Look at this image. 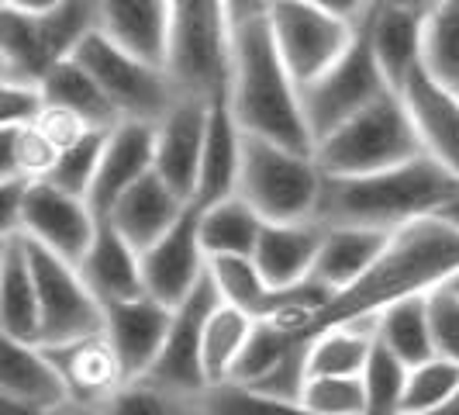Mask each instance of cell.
Listing matches in <instances>:
<instances>
[{"label":"cell","mask_w":459,"mask_h":415,"mask_svg":"<svg viewBox=\"0 0 459 415\" xmlns=\"http://www.w3.org/2000/svg\"><path fill=\"white\" fill-rule=\"evenodd\" d=\"M459 270V235L442 218H421L397 229L384 256L352 287L339 291L315 322V336L332 325L373 322L404 298L436 291Z\"/></svg>","instance_id":"cell-1"},{"label":"cell","mask_w":459,"mask_h":415,"mask_svg":"<svg viewBox=\"0 0 459 415\" xmlns=\"http://www.w3.org/2000/svg\"><path fill=\"white\" fill-rule=\"evenodd\" d=\"M229 108L246 136L266 138L294 153H315L300 84L283 66L266 18L242 24L235 31Z\"/></svg>","instance_id":"cell-2"},{"label":"cell","mask_w":459,"mask_h":415,"mask_svg":"<svg viewBox=\"0 0 459 415\" xmlns=\"http://www.w3.org/2000/svg\"><path fill=\"white\" fill-rule=\"evenodd\" d=\"M459 177L432 156H418L369 177H325L315 222L397 232L421 218H436L453 198Z\"/></svg>","instance_id":"cell-3"},{"label":"cell","mask_w":459,"mask_h":415,"mask_svg":"<svg viewBox=\"0 0 459 415\" xmlns=\"http://www.w3.org/2000/svg\"><path fill=\"white\" fill-rule=\"evenodd\" d=\"M231 28L225 0H169L166 73L180 97L218 101L231 87Z\"/></svg>","instance_id":"cell-4"},{"label":"cell","mask_w":459,"mask_h":415,"mask_svg":"<svg viewBox=\"0 0 459 415\" xmlns=\"http://www.w3.org/2000/svg\"><path fill=\"white\" fill-rule=\"evenodd\" d=\"M97 35V0H63L46 14L4 7L0 14V69L4 80L42 87L56 66L76 59L80 46Z\"/></svg>","instance_id":"cell-5"},{"label":"cell","mask_w":459,"mask_h":415,"mask_svg":"<svg viewBox=\"0 0 459 415\" xmlns=\"http://www.w3.org/2000/svg\"><path fill=\"white\" fill-rule=\"evenodd\" d=\"M418 156H425V149L397 91L377 97L315 146V160L325 177H369Z\"/></svg>","instance_id":"cell-6"},{"label":"cell","mask_w":459,"mask_h":415,"mask_svg":"<svg viewBox=\"0 0 459 415\" xmlns=\"http://www.w3.org/2000/svg\"><path fill=\"white\" fill-rule=\"evenodd\" d=\"M322 190L325 173L315 153H294L266 138L246 136L238 198L255 208L263 222H315Z\"/></svg>","instance_id":"cell-7"},{"label":"cell","mask_w":459,"mask_h":415,"mask_svg":"<svg viewBox=\"0 0 459 415\" xmlns=\"http://www.w3.org/2000/svg\"><path fill=\"white\" fill-rule=\"evenodd\" d=\"M76 63L91 73L100 84V91L111 97L115 111L121 121H142V125H160L180 101L177 84L169 80L166 66H152L145 59L132 56L128 49L115 46L100 31L91 35L80 52Z\"/></svg>","instance_id":"cell-8"},{"label":"cell","mask_w":459,"mask_h":415,"mask_svg":"<svg viewBox=\"0 0 459 415\" xmlns=\"http://www.w3.org/2000/svg\"><path fill=\"white\" fill-rule=\"evenodd\" d=\"M24 253L39 287V308H42V349H63L80 340H91L104 332V305L93 298L87 280L76 263L46 250L35 239H24Z\"/></svg>","instance_id":"cell-9"},{"label":"cell","mask_w":459,"mask_h":415,"mask_svg":"<svg viewBox=\"0 0 459 415\" xmlns=\"http://www.w3.org/2000/svg\"><path fill=\"white\" fill-rule=\"evenodd\" d=\"M387 91H391V84L377 66L367 24L359 18V31H356L349 52L325 76H318L315 84L300 87L304 118H307V128L315 136V146L325 136H332L339 125H345L349 118H356L363 108H369L377 97H384Z\"/></svg>","instance_id":"cell-10"},{"label":"cell","mask_w":459,"mask_h":415,"mask_svg":"<svg viewBox=\"0 0 459 415\" xmlns=\"http://www.w3.org/2000/svg\"><path fill=\"white\" fill-rule=\"evenodd\" d=\"M266 22L283 66L290 69V76L300 87L315 84L335 66L359 31V22H345L300 0H273Z\"/></svg>","instance_id":"cell-11"},{"label":"cell","mask_w":459,"mask_h":415,"mask_svg":"<svg viewBox=\"0 0 459 415\" xmlns=\"http://www.w3.org/2000/svg\"><path fill=\"white\" fill-rule=\"evenodd\" d=\"M100 218L93 215L87 198L66 194L48 181H35L28 184L22 211V232L24 239L42 243L46 250L59 253L69 263H80L87 250H91L93 235H97Z\"/></svg>","instance_id":"cell-12"},{"label":"cell","mask_w":459,"mask_h":415,"mask_svg":"<svg viewBox=\"0 0 459 415\" xmlns=\"http://www.w3.org/2000/svg\"><path fill=\"white\" fill-rule=\"evenodd\" d=\"M207 277V253L201 246V211L186 208V215L162 235L152 250L142 253L145 295L169 308H180L197 284Z\"/></svg>","instance_id":"cell-13"},{"label":"cell","mask_w":459,"mask_h":415,"mask_svg":"<svg viewBox=\"0 0 459 415\" xmlns=\"http://www.w3.org/2000/svg\"><path fill=\"white\" fill-rule=\"evenodd\" d=\"M221 305L218 287L204 277L197 284V291L173 308V325L162 346L156 367L149 370V381L166 384V388H180V392H207V374H204V329L207 319L214 315V308Z\"/></svg>","instance_id":"cell-14"},{"label":"cell","mask_w":459,"mask_h":415,"mask_svg":"<svg viewBox=\"0 0 459 415\" xmlns=\"http://www.w3.org/2000/svg\"><path fill=\"white\" fill-rule=\"evenodd\" d=\"M211 104L197 97H180L177 108L156 125V177L177 190L186 205L197 198L201 156H204Z\"/></svg>","instance_id":"cell-15"},{"label":"cell","mask_w":459,"mask_h":415,"mask_svg":"<svg viewBox=\"0 0 459 415\" xmlns=\"http://www.w3.org/2000/svg\"><path fill=\"white\" fill-rule=\"evenodd\" d=\"M169 325H173V308L149 295L104 308V340L115 349L125 381L149 377L166 346Z\"/></svg>","instance_id":"cell-16"},{"label":"cell","mask_w":459,"mask_h":415,"mask_svg":"<svg viewBox=\"0 0 459 415\" xmlns=\"http://www.w3.org/2000/svg\"><path fill=\"white\" fill-rule=\"evenodd\" d=\"M397 93L408 108L425 156H432L438 166L459 177V93L442 87L425 66L414 69Z\"/></svg>","instance_id":"cell-17"},{"label":"cell","mask_w":459,"mask_h":415,"mask_svg":"<svg viewBox=\"0 0 459 415\" xmlns=\"http://www.w3.org/2000/svg\"><path fill=\"white\" fill-rule=\"evenodd\" d=\"M149 173H156V125L121 121L108 136V149L100 160V173L91 190V208L97 218H108L111 208Z\"/></svg>","instance_id":"cell-18"},{"label":"cell","mask_w":459,"mask_h":415,"mask_svg":"<svg viewBox=\"0 0 459 415\" xmlns=\"http://www.w3.org/2000/svg\"><path fill=\"white\" fill-rule=\"evenodd\" d=\"M97 31L138 59L166 66L169 0H97Z\"/></svg>","instance_id":"cell-19"},{"label":"cell","mask_w":459,"mask_h":415,"mask_svg":"<svg viewBox=\"0 0 459 415\" xmlns=\"http://www.w3.org/2000/svg\"><path fill=\"white\" fill-rule=\"evenodd\" d=\"M363 24H367L377 66L387 76L391 91H401L408 84V76L425 59V24H429V18L373 0V7L363 14Z\"/></svg>","instance_id":"cell-20"},{"label":"cell","mask_w":459,"mask_h":415,"mask_svg":"<svg viewBox=\"0 0 459 415\" xmlns=\"http://www.w3.org/2000/svg\"><path fill=\"white\" fill-rule=\"evenodd\" d=\"M76 267H80V274L87 280V287L93 291V298L100 301L104 308L145 295L142 253L108 218H100L91 250H87V256Z\"/></svg>","instance_id":"cell-21"},{"label":"cell","mask_w":459,"mask_h":415,"mask_svg":"<svg viewBox=\"0 0 459 415\" xmlns=\"http://www.w3.org/2000/svg\"><path fill=\"white\" fill-rule=\"evenodd\" d=\"M242 153H246V132L231 115L229 97L211 101L204 136V156H201V181H197V208H211L238 194L242 177Z\"/></svg>","instance_id":"cell-22"},{"label":"cell","mask_w":459,"mask_h":415,"mask_svg":"<svg viewBox=\"0 0 459 415\" xmlns=\"http://www.w3.org/2000/svg\"><path fill=\"white\" fill-rule=\"evenodd\" d=\"M0 329L11 343L39 346L42 308L22 235H0Z\"/></svg>","instance_id":"cell-23"},{"label":"cell","mask_w":459,"mask_h":415,"mask_svg":"<svg viewBox=\"0 0 459 415\" xmlns=\"http://www.w3.org/2000/svg\"><path fill=\"white\" fill-rule=\"evenodd\" d=\"M0 394L42 412H56L73 402L69 384L56 357L42 346L11 343L4 340V364H0Z\"/></svg>","instance_id":"cell-24"},{"label":"cell","mask_w":459,"mask_h":415,"mask_svg":"<svg viewBox=\"0 0 459 415\" xmlns=\"http://www.w3.org/2000/svg\"><path fill=\"white\" fill-rule=\"evenodd\" d=\"M186 201L162 184L156 173H149L145 181H138L108 215V222L115 225L138 253L152 250L166 232L173 229L180 218L186 215Z\"/></svg>","instance_id":"cell-25"},{"label":"cell","mask_w":459,"mask_h":415,"mask_svg":"<svg viewBox=\"0 0 459 415\" xmlns=\"http://www.w3.org/2000/svg\"><path fill=\"white\" fill-rule=\"evenodd\" d=\"M322 239V222H283V225L266 222V229L255 243L253 260L266 277V284L273 291H283V287H294L315 274Z\"/></svg>","instance_id":"cell-26"},{"label":"cell","mask_w":459,"mask_h":415,"mask_svg":"<svg viewBox=\"0 0 459 415\" xmlns=\"http://www.w3.org/2000/svg\"><path fill=\"white\" fill-rule=\"evenodd\" d=\"M391 235L394 232L359 229V225H325L322 250H318V263L311 277H318L339 295L345 287H352L384 256Z\"/></svg>","instance_id":"cell-27"},{"label":"cell","mask_w":459,"mask_h":415,"mask_svg":"<svg viewBox=\"0 0 459 415\" xmlns=\"http://www.w3.org/2000/svg\"><path fill=\"white\" fill-rule=\"evenodd\" d=\"M48 353L56 357V364L63 370L73 402L104 405L121 384H128L115 349L104 340V332L91 336V340H80L73 346H63V349H48Z\"/></svg>","instance_id":"cell-28"},{"label":"cell","mask_w":459,"mask_h":415,"mask_svg":"<svg viewBox=\"0 0 459 415\" xmlns=\"http://www.w3.org/2000/svg\"><path fill=\"white\" fill-rule=\"evenodd\" d=\"M42 97L48 108H63L80 121H87L93 132H115L121 125V115L115 111L111 97L100 91V84L76 59L48 73L42 84Z\"/></svg>","instance_id":"cell-29"},{"label":"cell","mask_w":459,"mask_h":415,"mask_svg":"<svg viewBox=\"0 0 459 415\" xmlns=\"http://www.w3.org/2000/svg\"><path fill=\"white\" fill-rule=\"evenodd\" d=\"M377 346V319L356 325H332L307 343L311 377H363Z\"/></svg>","instance_id":"cell-30"},{"label":"cell","mask_w":459,"mask_h":415,"mask_svg":"<svg viewBox=\"0 0 459 415\" xmlns=\"http://www.w3.org/2000/svg\"><path fill=\"white\" fill-rule=\"evenodd\" d=\"M197 211H201V246H204L207 260L255 253V243L266 229V222L238 194L211 208H197Z\"/></svg>","instance_id":"cell-31"},{"label":"cell","mask_w":459,"mask_h":415,"mask_svg":"<svg viewBox=\"0 0 459 415\" xmlns=\"http://www.w3.org/2000/svg\"><path fill=\"white\" fill-rule=\"evenodd\" d=\"M377 340L387 346L397 360H404L408 367L432 360L436 357V340H432V319H429L425 295L397 301L387 312H380L377 315Z\"/></svg>","instance_id":"cell-32"},{"label":"cell","mask_w":459,"mask_h":415,"mask_svg":"<svg viewBox=\"0 0 459 415\" xmlns=\"http://www.w3.org/2000/svg\"><path fill=\"white\" fill-rule=\"evenodd\" d=\"M255 329V319L231 308V305H218L214 315L207 319L204 329V374L207 384H221L235 374V364L242 357V349L249 343Z\"/></svg>","instance_id":"cell-33"},{"label":"cell","mask_w":459,"mask_h":415,"mask_svg":"<svg viewBox=\"0 0 459 415\" xmlns=\"http://www.w3.org/2000/svg\"><path fill=\"white\" fill-rule=\"evenodd\" d=\"M104 415H207L204 392H180L166 388L149 377L121 384L104 405Z\"/></svg>","instance_id":"cell-34"},{"label":"cell","mask_w":459,"mask_h":415,"mask_svg":"<svg viewBox=\"0 0 459 415\" xmlns=\"http://www.w3.org/2000/svg\"><path fill=\"white\" fill-rule=\"evenodd\" d=\"M207 277L218 287L221 305H231L246 315L259 319L273 287L266 284L263 270L255 267L253 256H211L207 260Z\"/></svg>","instance_id":"cell-35"},{"label":"cell","mask_w":459,"mask_h":415,"mask_svg":"<svg viewBox=\"0 0 459 415\" xmlns=\"http://www.w3.org/2000/svg\"><path fill=\"white\" fill-rule=\"evenodd\" d=\"M59 160V149L48 142L39 125H14L0 128V181H46Z\"/></svg>","instance_id":"cell-36"},{"label":"cell","mask_w":459,"mask_h":415,"mask_svg":"<svg viewBox=\"0 0 459 415\" xmlns=\"http://www.w3.org/2000/svg\"><path fill=\"white\" fill-rule=\"evenodd\" d=\"M408 374L411 367L397 360L387 346L377 340L369 364L363 370V394H367V412L363 415H401L404 412V394H408Z\"/></svg>","instance_id":"cell-37"},{"label":"cell","mask_w":459,"mask_h":415,"mask_svg":"<svg viewBox=\"0 0 459 415\" xmlns=\"http://www.w3.org/2000/svg\"><path fill=\"white\" fill-rule=\"evenodd\" d=\"M421 66L442 87L459 93V0L442 4L425 24V59Z\"/></svg>","instance_id":"cell-38"},{"label":"cell","mask_w":459,"mask_h":415,"mask_svg":"<svg viewBox=\"0 0 459 415\" xmlns=\"http://www.w3.org/2000/svg\"><path fill=\"white\" fill-rule=\"evenodd\" d=\"M307 343V340H298V336H287V332H280L273 325L266 322H255L253 336H249V343L242 349V357H238V364H235V374H231L229 381L235 384H259L270 370H276L290 353H298L300 346Z\"/></svg>","instance_id":"cell-39"},{"label":"cell","mask_w":459,"mask_h":415,"mask_svg":"<svg viewBox=\"0 0 459 415\" xmlns=\"http://www.w3.org/2000/svg\"><path fill=\"white\" fill-rule=\"evenodd\" d=\"M108 136L111 132H91L87 138H80L76 146H69L66 153H59V160L52 166L46 181L66 194L76 198H91L93 184H97V173H100V160H104V149H108Z\"/></svg>","instance_id":"cell-40"},{"label":"cell","mask_w":459,"mask_h":415,"mask_svg":"<svg viewBox=\"0 0 459 415\" xmlns=\"http://www.w3.org/2000/svg\"><path fill=\"white\" fill-rule=\"evenodd\" d=\"M207 415H315L304 402H283L273 394H263L235 381L211 384L204 392Z\"/></svg>","instance_id":"cell-41"},{"label":"cell","mask_w":459,"mask_h":415,"mask_svg":"<svg viewBox=\"0 0 459 415\" xmlns=\"http://www.w3.org/2000/svg\"><path fill=\"white\" fill-rule=\"evenodd\" d=\"M459 394V364H449L442 357H432L425 364L411 367L408 374V394H404V412H429Z\"/></svg>","instance_id":"cell-42"},{"label":"cell","mask_w":459,"mask_h":415,"mask_svg":"<svg viewBox=\"0 0 459 415\" xmlns=\"http://www.w3.org/2000/svg\"><path fill=\"white\" fill-rule=\"evenodd\" d=\"M300 402L315 415H363V377H307Z\"/></svg>","instance_id":"cell-43"},{"label":"cell","mask_w":459,"mask_h":415,"mask_svg":"<svg viewBox=\"0 0 459 415\" xmlns=\"http://www.w3.org/2000/svg\"><path fill=\"white\" fill-rule=\"evenodd\" d=\"M425 301H429V319H432L436 357L459 364V295L449 284H438L436 291L425 295Z\"/></svg>","instance_id":"cell-44"},{"label":"cell","mask_w":459,"mask_h":415,"mask_svg":"<svg viewBox=\"0 0 459 415\" xmlns=\"http://www.w3.org/2000/svg\"><path fill=\"white\" fill-rule=\"evenodd\" d=\"M46 111V97L42 87L31 84H14L4 80L0 84V128H14V125H35Z\"/></svg>","instance_id":"cell-45"},{"label":"cell","mask_w":459,"mask_h":415,"mask_svg":"<svg viewBox=\"0 0 459 415\" xmlns=\"http://www.w3.org/2000/svg\"><path fill=\"white\" fill-rule=\"evenodd\" d=\"M39 125V132L59 149V153H66L69 146H76L80 138H87L93 132L87 121H80L76 115H69V111H63V108H48L42 111V118L35 121Z\"/></svg>","instance_id":"cell-46"},{"label":"cell","mask_w":459,"mask_h":415,"mask_svg":"<svg viewBox=\"0 0 459 415\" xmlns=\"http://www.w3.org/2000/svg\"><path fill=\"white\" fill-rule=\"evenodd\" d=\"M225 7H229L231 28L238 31L242 24L266 18V14H270V7H273V0H225Z\"/></svg>","instance_id":"cell-47"},{"label":"cell","mask_w":459,"mask_h":415,"mask_svg":"<svg viewBox=\"0 0 459 415\" xmlns=\"http://www.w3.org/2000/svg\"><path fill=\"white\" fill-rule=\"evenodd\" d=\"M300 4H311L318 11H328L335 18H345V22H359L373 7V0H300Z\"/></svg>","instance_id":"cell-48"},{"label":"cell","mask_w":459,"mask_h":415,"mask_svg":"<svg viewBox=\"0 0 459 415\" xmlns=\"http://www.w3.org/2000/svg\"><path fill=\"white\" fill-rule=\"evenodd\" d=\"M380 4H387V7H404V11H414V14L432 18L438 7L449 4V0H380Z\"/></svg>","instance_id":"cell-49"},{"label":"cell","mask_w":459,"mask_h":415,"mask_svg":"<svg viewBox=\"0 0 459 415\" xmlns=\"http://www.w3.org/2000/svg\"><path fill=\"white\" fill-rule=\"evenodd\" d=\"M63 0H4V7L11 11H24V14H46L52 7H59Z\"/></svg>","instance_id":"cell-50"},{"label":"cell","mask_w":459,"mask_h":415,"mask_svg":"<svg viewBox=\"0 0 459 415\" xmlns=\"http://www.w3.org/2000/svg\"><path fill=\"white\" fill-rule=\"evenodd\" d=\"M436 218H442V222L459 235V184H456V190H453V198L442 205V211H438Z\"/></svg>","instance_id":"cell-51"},{"label":"cell","mask_w":459,"mask_h":415,"mask_svg":"<svg viewBox=\"0 0 459 415\" xmlns=\"http://www.w3.org/2000/svg\"><path fill=\"white\" fill-rule=\"evenodd\" d=\"M0 415H48L35 405H24V402H14V398H4L0 394Z\"/></svg>","instance_id":"cell-52"},{"label":"cell","mask_w":459,"mask_h":415,"mask_svg":"<svg viewBox=\"0 0 459 415\" xmlns=\"http://www.w3.org/2000/svg\"><path fill=\"white\" fill-rule=\"evenodd\" d=\"M48 415H104V409L100 405H83V402H69V405H63V409H56V412Z\"/></svg>","instance_id":"cell-53"},{"label":"cell","mask_w":459,"mask_h":415,"mask_svg":"<svg viewBox=\"0 0 459 415\" xmlns=\"http://www.w3.org/2000/svg\"><path fill=\"white\" fill-rule=\"evenodd\" d=\"M408 415H459V394L453 398V402L438 405V409H429V412H408Z\"/></svg>","instance_id":"cell-54"},{"label":"cell","mask_w":459,"mask_h":415,"mask_svg":"<svg viewBox=\"0 0 459 415\" xmlns=\"http://www.w3.org/2000/svg\"><path fill=\"white\" fill-rule=\"evenodd\" d=\"M446 284H449V287H453V291H456V295H459V270H456V274H453V277H449Z\"/></svg>","instance_id":"cell-55"}]
</instances>
